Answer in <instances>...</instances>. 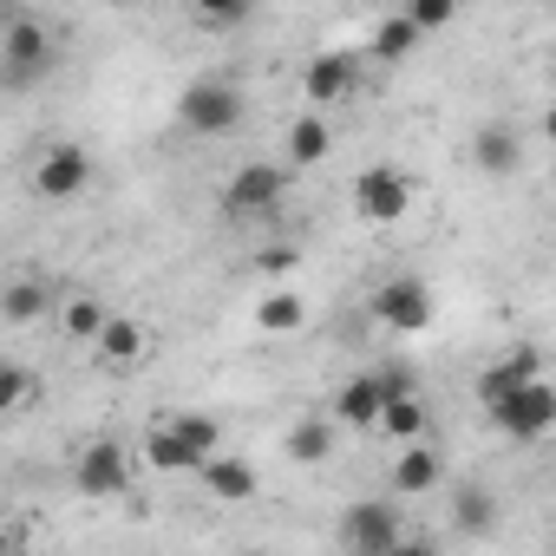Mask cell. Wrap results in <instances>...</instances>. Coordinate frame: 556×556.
I'll return each mask as SVG.
<instances>
[{"mask_svg":"<svg viewBox=\"0 0 556 556\" xmlns=\"http://www.w3.org/2000/svg\"><path fill=\"white\" fill-rule=\"evenodd\" d=\"M73 491H79L86 504L125 497V491H131V452H125L118 439H92V445L73 458Z\"/></svg>","mask_w":556,"mask_h":556,"instance_id":"6","label":"cell"},{"mask_svg":"<svg viewBox=\"0 0 556 556\" xmlns=\"http://www.w3.org/2000/svg\"><path fill=\"white\" fill-rule=\"evenodd\" d=\"M302 321H308L302 295H289V289H262L255 295V328L262 334H302Z\"/></svg>","mask_w":556,"mask_h":556,"instance_id":"21","label":"cell"},{"mask_svg":"<svg viewBox=\"0 0 556 556\" xmlns=\"http://www.w3.org/2000/svg\"><path fill=\"white\" fill-rule=\"evenodd\" d=\"M328 151H334V131H328V118L308 105V112L289 125V164H321Z\"/></svg>","mask_w":556,"mask_h":556,"instance_id":"23","label":"cell"},{"mask_svg":"<svg viewBox=\"0 0 556 556\" xmlns=\"http://www.w3.org/2000/svg\"><path fill=\"white\" fill-rule=\"evenodd\" d=\"M354 86H361V60H354V53H315V60L302 66V92H308L315 112L341 105Z\"/></svg>","mask_w":556,"mask_h":556,"instance_id":"12","label":"cell"},{"mask_svg":"<svg viewBox=\"0 0 556 556\" xmlns=\"http://www.w3.org/2000/svg\"><path fill=\"white\" fill-rule=\"evenodd\" d=\"M0 406H8V413H27V406H34V374H27L21 361L0 367Z\"/></svg>","mask_w":556,"mask_h":556,"instance_id":"27","label":"cell"},{"mask_svg":"<svg viewBox=\"0 0 556 556\" xmlns=\"http://www.w3.org/2000/svg\"><path fill=\"white\" fill-rule=\"evenodd\" d=\"M47 308H53V295H47L40 282H8V302H0L8 328H27V321H40Z\"/></svg>","mask_w":556,"mask_h":556,"instance_id":"25","label":"cell"},{"mask_svg":"<svg viewBox=\"0 0 556 556\" xmlns=\"http://www.w3.org/2000/svg\"><path fill=\"white\" fill-rule=\"evenodd\" d=\"M197 484L210 491V504H249V497L262 491L255 465H242L236 452H210V458L197 465Z\"/></svg>","mask_w":556,"mask_h":556,"instance_id":"14","label":"cell"},{"mask_svg":"<svg viewBox=\"0 0 556 556\" xmlns=\"http://www.w3.org/2000/svg\"><path fill=\"white\" fill-rule=\"evenodd\" d=\"M426 432H432V406L419 400V387H400L387 400V413H380V439L406 445V439H426Z\"/></svg>","mask_w":556,"mask_h":556,"instance_id":"18","label":"cell"},{"mask_svg":"<svg viewBox=\"0 0 556 556\" xmlns=\"http://www.w3.org/2000/svg\"><path fill=\"white\" fill-rule=\"evenodd\" d=\"M471 170H484V177H517V170H523V138H517L510 125L471 131Z\"/></svg>","mask_w":556,"mask_h":556,"instance_id":"15","label":"cell"},{"mask_svg":"<svg viewBox=\"0 0 556 556\" xmlns=\"http://www.w3.org/2000/svg\"><path fill=\"white\" fill-rule=\"evenodd\" d=\"M367 308H374V321L387 334H426L432 328V289L419 282V275H393V282H380Z\"/></svg>","mask_w":556,"mask_h":556,"instance_id":"8","label":"cell"},{"mask_svg":"<svg viewBox=\"0 0 556 556\" xmlns=\"http://www.w3.org/2000/svg\"><path fill=\"white\" fill-rule=\"evenodd\" d=\"M419 40H426V27L400 8V14H387L380 27H374V40H367V53L380 60V66H406L413 53H419Z\"/></svg>","mask_w":556,"mask_h":556,"instance_id":"17","label":"cell"},{"mask_svg":"<svg viewBox=\"0 0 556 556\" xmlns=\"http://www.w3.org/2000/svg\"><path fill=\"white\" fill-rule=\"evenodd\" d=\"M387 484H393V497H432V491L445 484V458H439L426 439H406V445L393 452Z\"/></svg>","mask_w":556,"mask_h":556,"instance_id":"13","label":"cell"},{"mask_svg":"<svg viewBox=\"0 0 556 556\" xmlns=\"http://www.w3.org/2000/svg\"><path fill=\"white\" fill-rule=\"evenodd\" d=\"M334 426H341V419H295L289 439H282V452H289L295 465H328V458H334Z\"/></svg>","mask_w":556,"mask_h":556,"instance_id":"22","label":"cell"},{"mask_svg":"<svg viewBox=\"0 0 556 556\" xmlns=\"http://www.w3.org/2000/svg\"><path fill=\"white\" fill-rule=\"evenodd\" d=\"M151 328L144 321H131V315H112L105 328H99V341H92V361L105 367V374H138L144 361H151Z\"/></svg>","mask_w":556,"mask_h":556,"instance_id":"10","label":"cell"},{"mask_svg":"<svg viewBox=\"0 0 556 556\" xmlns=\"http://www.w3.org/2000/svg\"><path fill=\"white\" fill-rule=\"evenodd\" d=\"M282 197H289V164H268V157L236 164L229 184H223V210L229 216H268Z\"/></svg>","mask_w":556,"mask_h":556,"instance_id":"7","label":"cell"},{"mask_svg":"<svg viewBox=\"0 0 556 556\" xmlns=\"http://www.w3.org/2000/svg\"><path fill=\"white\" fill-rule=\"evenodd\" d=\"M144 465H151V471H190V478H197L203 452H197V445H190L170 419H157V426L144 432Z\"/></svg>","mask_w":556,"mask_h":556,"instance_id":"19","label":"cell"},{"mask_svg":"<svg viewBox=\"0 0 556 556\" xmlns=\"http://www.w3.org/2000/svg\"><path fill=\"white\" fill-rule=\"evenodd\" d=\"M105 321H112V308H105L99 295H60V334H66L73 348H92Z\"/></svg>","mask_w":556,"mask_h":556,"instance_id":"20","label":"cell"},{"mask_svg":"<svg viewBox=\"0 0 556 556\" xmlns=\"http://www.w3.org/2000/svg\"><path fill=\"white\" fill-rule=\"evenodd\" d=\"M34 190H40L47 203L86 197V190H92V157H86L79 144H53V151L40 157V170H34Z\"/></svg>","mask_w":556,"mask_h":556,"instance_id":"11","label":"cell"},{"mask_svg":"<svg viewBox=\"0 0 556 556\" xmlns=\"http://www.w3.org/2000/svg\"><path fill=\"white\" fill-rule=\"evenodd\" d=\"M491 426H497L504 439H517V445L549 439V432H556V387H549L543 374L523 380V387H510V393L491 406Z\"/></svg>","mask_w":556,"mask_h":556,"instance_id":"3","label":"cell"},{"mask_svg":"<svg viewBox=\"0 0 556 556\" xmlns=\"http://www.w3.org/2000/svg\"><path fill=\"white\" fill-rule=\"evenodd\" d=\"M413 190H419V184H413L400 164H367V170L354 177V210H361L367 229H393V223H406Z\"/></svg>","mask_w":556,"mask_h":556,"instance_id":"4","label":"cell"},{"mask_svg":"<svg viewBox=\"0 0 556 556\" xmlns=\"http://www.w3.org/2000/svg\"><path fill=\"white\" fill-rule=\"evenodd\" d=\"M452 523H458L465 536H491V530H497V504H491V491L465 484V491L452 497Z\"/></svg>","mask_w":556,"mask_h":556,"instance_id":"24","label":"cell"},{"mask_svg":"<svg viewBox=\"0 0 556 556\" xmlns=\"http://www.w3.org/2000/svg\"><path fill=\"white\" fill-rule=\"evenodd\" d=\"M341 543L361 549V556H393V549L406 543V523H400L393 504H354V510L341 517Z\"/></svg>","mask_w":556,"mask_h":556,"instance_id":"9","label":"cell"},{"mask_svg":"<svg viewBox=\"0 0 556 556\" xmlns=\"http://www.w3.org/2000/svg\"><path fill=\"white\" fill-rule=\"evenodd\" d=\"M170 426H177L203 458H210V452H223V419H216V413H170Z\"/></svg>","mask_w":556,"mask_h":556,"instance_id":"26","label":"cell"},{"mask_svg":"<svg viewBox=\"0 0 556 556\" xmlns=\"http://www.w3.org/2000/svg\"><path fill=\"white\" fill-rule=\"evenodd\" d=\"M177 125L190 138H229L242 125V86H229V79H190L177 92Z\"/></svg>","mask_w":556,"mask_h":556,"instance_id":"2","label":"cell"},{"mask_svg":"<svg viewBox=\"0 0 556 556\" xmlns=\"http://www.w3.org/2000/svg\"><path fill=\"white\" fill-rule=\"evenodd\" d=\"M400 387H413V374H400V367H367V374L341 380V393H334V419L354 426V432H380V413H387V400H393Z\"/></svg>","mask_w":556,"mask_h":556,"instance_id":"5","label":"cell"},{"mask_svg":"<svg viewBox=\"0 0 556 556\" xmlns=\"http://www.w3.org/2000/svg\"><path fill=\"white\" fill-rule=\"evenodd\" d=\"M47 73H53V34L34 14H14L0 34V79H8V92H34Z\"/></svg>","mask_w":556,"mask_h":556,"instance_id":"1","label":"cell"},{"mask_svg":"<svg viewBox=\"0 0 556 556\" xmlns=\"http://www.w3.org/2000/svg\"><path fill=\"white\" fill-rule=\"evenodd\" d=\"M406 14H413V21L426 27V40H432V34H445V27L458 21V0H406Z\"/></svg>","mask_w":556,"mask_h":556,"instance_id":"28","label":"cell"},{"mask_svg":"<svg viewBox=\"0 0 556 556\" xmlns=\"http://www.w3.org/2000/svg\"><path fill=\"white\" fill-rule=\"evenodd\" d=\"M536 374H543V354H536V348H510L497 367H484V374H478V406L491 413L510 387H523V380H536Z\"/></svg>","mask_w":556,"mask_h":556,"instance_id":"16","label":"cell"},{"mask_svg":"<svg viewBox=\"0 0 556 556\" xmlns=\"http://www.w3.org/2000/svg\"><path fill=\"white\" fill-rule=\"evenodd\" d=\"M543 144H556V105L543 112Z\"/></svg>","mask_w":556,"mask_h":556,"instance_id":"30","label":"cell"},{"mask_svg":"<svg viewBox=\"0 0 556 556\" xmlns=\"http://www.w3.org/2000/svg\"><path fill=\"white\" fill-rule=\"evenodd\" d=\"M190 14H197L203 27H236V21L249 14V0H190Z\"/></svg>","mask_w":556,"mask_h":556,"instance_id":"29","label":"cell"}]
</instances>
